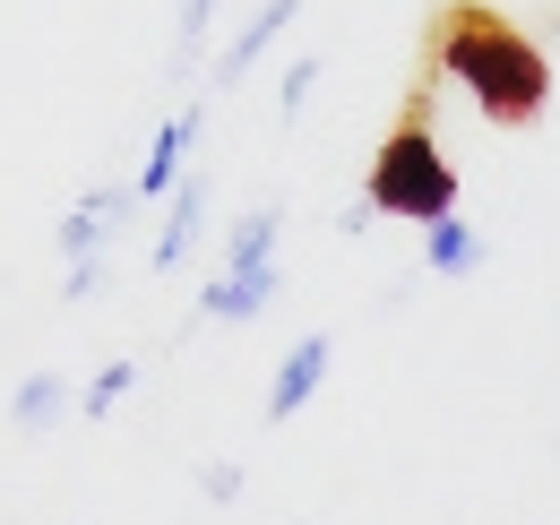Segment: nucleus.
<instances>
[{
	"instance_id": "39448f33",
	"label": "nucleus",
	"mask_w": 560,
	"mask_h": 525,
	"mask_svg": "<svg viewBox=\"0 0 560 525\" xmlns=\"http://www.w3.org/2000/svg\"><path fill=\"white\" fill-rule=\"evenodd\" d=\"M208 198H215V173H182V190L164 198V224H155V242H147V267L155 276H173V267L190 259V242H199V224H208Z\"/></svg>"
},
{
	"instance_id": "0eeeda50",
	"label": "nucleus",
	"mask_w": 560,
	"mask_h": 525,
	"mask_svg": "<svg viewBox=\"0 0 560 525\" xmlns=\"http://www.w3.org/2000/svg\"><path fill=\"white\" fill-rule=\"evenodd\" d=\"M277 293H284V267H259V276H233V267H215L208 284H199V311H190V319H215V328H242V319L277 311Z\"/></svg>"
},
{
	"instance_id": "dca6fc26",
	"label": "nucleus",
	"mask_w": 560,
	"mask_h": 525,
	"mask_svg": "<svg viewBox=\"0 0 560 525\" xmlns=\"http://www.w3.org/2000/svg\"><path fill=\"white\" fill-rule=\"evenodd\" d=\"M293 525H311V517H293Z\"/></svg>"
},
{
	"instance_id": "f03ea898",
	"label": "nucleus",
	"mask_w": 560,
	"mask_h": 525,
	"mask_svg": "<svg viewBox=\"0 0 560 525\" xmlns=\"http://www.w3.org/2000/svg\"><path fill=\"white\" fill-rule=\"evenodd\" d=\"M457 164H448V147L431 130V95H406V113L388 121V138L371 147V173H362V207L371 215H397V224H448L457 215Z\"/></svg>"
},
{
	"instance_id": "7ed1b4c3",
	"label": "nucleus",
	"mask_w": 560,
	"mask_h": 525,
	"mask_svg": "<svg viewBox=\"0 0 560 525\" xmlns=\"http://www.w3.org/2000/svg\"><path fill=\"white\" fill-rule=\"evenodd\" d=\"M130 182H95V190L70 198V215L52 224V250L70 259V302H86L95 284H104V267H113V242H121V224H130Z\"/></svg>"
},
{
	"instance_id": "f8f14e48",
	"label": "nucleus",
	"mask_w": 560,
	"mask_h": 525,
	"mask_svg": "<svg viewBox=\"0 0 560 525\" xmlns=\"http://www.w3.org/2000/svg\"><path fill=\"white\" fill-rule=\"evenodd\" d=\"M208 35H215V0H182V26H173V78H190V69L208 61Z\"/></svg>"
},
{
	"instance_id": "20e7f679",
	"label": "nucleus",
	"mask_w": 560,
	"mask_h": 525,
	"mask_svg": "<svg viewBox=\"0 0 560 525\" xmlns=\"http://www.w3.org/2000/svg\"><path fill=\"white\" fill-rule=\"evenodd\" d=\"M328 362H337V336H328V328L293 336V345H284V362H277V380H268V396H259V413H268V422H293L311 396L328 388Z\"/></svg>"
},
{
	"instance_id": "f257e3e1",
	"label": "nucleus",
	"mask_w": 560,
	"mask_h": 525,
	"mask_svg": "<svg viewBox=\"0 0 560 525\" xmlns=\"http://www.w3.org/2000/svg\"><path fill=\"white\" fill-rule=\"evenodd\" d=\"M431 69L457 78L483 104V121H500V130H535L544 104H552V52L483 0H440L431 9Z\"/></svg>"
},
{
	"instance_id": "2eb2a0df",
	"label": "nucleus",
	"mask_w": 560,
	"mask_h": 525,
	"mask_svg": "<svg viewBox=\"0 0 560 525\" xmlns=\"http://www.w3.org/2000/svg\"><path fill=\"white\" fill-rule=\"evenodd\" d=\"M190 482H199V500H215V509H233L250 474H242V465H233V457H208V465H199V474H190Z\"/></svg>"
},
{
	"instance_id": "ddd939ff",
	"label": "nucleus",
	"mask_w": 560,
	"mask_h": 525,
	"mask_svg": "<svg viewBox=\"0 0 560 525\" xmlns=\"http://www.w3.org/2000/svg\"><path fill=\"white\" fill-rule=\"evenodd\" d=\"M130 380H139V362H130V353H113V362H104V371L78 388V413H86V422H104V413L130 396Z\"/></svg>"
},
{
	"instance_id": "423d86ee",
	"label": "nucleus",
	"mask_w": 560,
	"mask_h": 525,
	"mask_svg": "<svg viewBox=\"0 0 560 525\" xmlns=\"http://www.w3.org/2000/svg\"><path fill=\"white\" fill-rule=\"evenodd\" d=\"M199 130H208V104H182L164 130L147 138V164L139 182H130V198H173L182 190V173H190V147H199Z\"/></svg>"
},
{
	"instance_id": "4468645a",
	"label": "nucleus",
	"mask_w": 560,
	"mask_h": 525,
	"mask_svg": "<svg viewBox=\"0 0 560 525\" xmlns=\"http://www.w3.org/2000/svg\"><path fill=\"white\" fill-rule=\"evenodd\" d=\"M319 52H293V61H284V78H277V113L284 121H302V113H311V86H319Z\"/></svg>"
},
{
	"instance_id": "9d476101",
	"label": "nucleus",
	"mask_w": 560,
	"mask_h": 525,
	"mask_svg": "<svg viewBox=\"0 0 560 525\" xmlns=\"http://www.w3.org/2000/svg\"><path fill=\"white\" fill-rule=\"evenodd\" d=\"M61 413H78V388L61 371H26V380L9 388V431H26V440L61 431Z\"/></svg>"
},
{
	"instance_id": "9b49d317",
	"label": "nucleus",
	"mask_w": 560,
	"mask_h": 525,
	"mask_svg": "<svg viewBox=\"0 0 560 525\" xmlns=\"http://www.w3.org/2000/svg\"><path fill=\"white\" fill-rule=\"evenodd\" d=\"M483 259H491V250H483V233H475L466 215H448V224L422 233V267H431V276H475Z\"/></svg>"
},
{
	"instance_id": "6e6552de",
	"label": "nucleus",
	"mask_w": 560,
	"mask_h": 525,
	"mask_svg": "<svg viewBox=\"0 0 560 525\" xmlns=\"http://www.w3.org/2000/svg\"><path fill=\"white\" fill-rule=\"evenodd\" d=\"M293 18H302V0H259V9L242 18V35L215 52V86H242V78H250V61H259V52H277V35L293 26Z\"/></svg>"
},
{
	"instance_id": "1a4fd4ad",
	"label": "nucleus",
	"mask_w": 560,
	"mask_h": 525,
	"mask_svg": "<svg viewBox=\"0 0 560 525\" xmlns=\"http://www.w3.org/2000/svg\"><path fill=\"white\" fill-rule=\"evenodd\" d=\"M277 233H284V198H259V207H242L233 224H224V259L233 276H259V267H277Z\"/></svg>"
}]
</instances>
